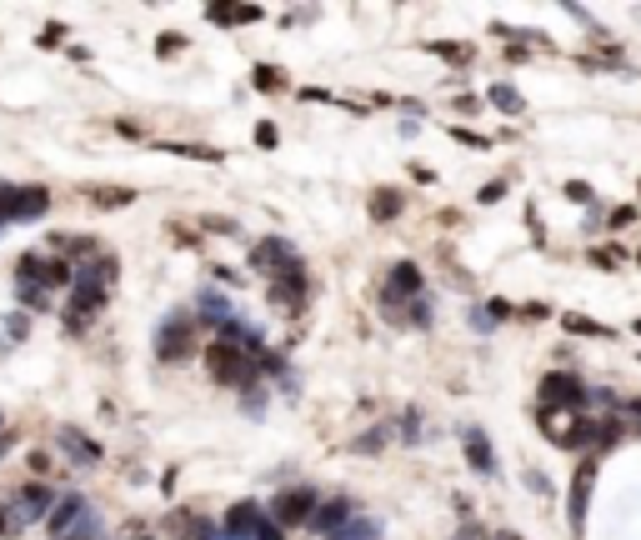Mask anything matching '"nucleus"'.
Returning <instances> with one entry per match:
<instances>
[{
	"instance_id": "obj_1",
	"label": "nucleus",
	"mask_w": 641,
	"mask_h": 540,
	"mask_svg": "<svg viewBox=\"0 0 641 540\" xmlns=\"http://www.w3.org/2000/svg\"><path fill=\"white\" fill-rule=\"evenodd\" d=\"M206 370H211L215 386H246L251 390V380L261 376V361H256L251 351H240V345H231V340H215V345H206Z\"/></svg>"
},
{
	"instance_id": "obj_2",
	"label": "nucleus",
	"mask_w": 641,
	"mask_h": 540,
	"mask_svg": "<svg viewBox=\"0 0 641 540\" xmlns=\"http://www.w3.org/2000/svg\"><path fill=\"white\" fill-rule=\"evenodd\" d=\"M190 351H196V320L176 311L156 330V355H161L165 365H176V361H190Z\"/></svg>"
},
{
	"instance_id": "obj_3",
	"label": "nucleus",
	"mask_w": 641,
	"mask_h": 540,
	"mask_svg": "<svg viewBox=\"0 0 641 540\" xmlns=\"http://www.w3.org/2000/svg\"><path fill=\"white\" fill-rule=\"evenodd\" d=\"M51 505H55V490H51V486H40V480H30V486L15 490V501H11V526H15V530L36 526L40 515H51Z\"/></svg>"
},
{
	"instance_id": "obj_4",
	"label": "nucleus",
	"mask_w": 641,
	"mask_h": 540,
	"mask_svg": "<svg viewBox=\"0 0 641 540\" xmlns=\"http://www.w3.org/2000/svg\"><path fill=\"white\" fill-rule=\"evenodd\" d=\"M311 511H316V490H311V486H291V490H281V495H276V505H271V520H276L281 530H286V526H306V520H311Z\"/></svg>"
},
{
	"instance_id": "obj_5",
	"label": "nucleus",
	"mask_w": 641,
	"mask_h": 540,
	"mask_svg": "<svg viewBox=\"0 0 641 540\" xmlns=\"http://www.w3.org/2000/svg\"><path fill=\"white\" fill-rule=\"evenodd\" d=\"M306 290H311V280H306V265H301V261H286V265L276 270L271 301H276V305H291V311H301V305H306Z\"/></svg>"
},
{
	"instance_id": "obj_6",
	"label": "nucleus",
	"mask_w": 641,
	"mask_h": 540,
	"mask_svg": "<svg viewBox=\"0 0 641 540\" xmlns=\"http://www.w3.org/2000/svg\"><path fill=\"white\" fill-rule=\"evenodd\" d=\"M541 401H546V411H581L586 405V390H581L577 376H561V370H552V376L541 380Z\"/></svg>"
},
{
	"instance_id": "obj_7",
	"label": "nucleus",
	"mask_w": 641,
	"mask_h": 540,
	"mask_svg": "<svg viewBox=\"0 0 641 540\" xmlns=\"http://www.w3.org/2000/svg\"><path fill=\"white\" fill-rule=\"evenodd\" d=\"M356 515H351V501H316V511H311V520L306 526L316 530V536H336V530H346Z\"/></svg>"
},
{
	"instance_id": "obj_8",
	"label": "nucleus",
	"mask_w": 641,
	"mask_h": 540,
	"mask_svg": "<svg viewBox=\"0 0 641 540\" xmlns=\"http://www.w3.org/2000/svg\"><path fill=\"white\" fill-rule=\"evenodd\" d=\"M86 511H90V501H86V495H76V490H71V495H61V501L51 505V515H46V526H51V536L61 540L65 530L76 526V520H80V515H86Z\"/></svg>"
},
{
	"instance_id": "obj_9",
	"label": "nucleus",
	"mask_w": 641,
	"mask_h": 540,
	"mask_svg": "<svg viewBox=\"0 0 641 540\" xmlns=\"http://www.w3.org/2000/svg\"><path fill=\"white\" fill-rule=\"evenodd\" d=\"M416 295H421V270H416L411 261L391 265V280H386V305H396V301H416Z\"/></svg>"
},
{
	"instance_id": "obj_10",
	"label": "nucleus",
	"mask_w": 641,
	"mask_h": 540,
	"mask_svg": "<svg viewBox=\"0 0 641 540\" xmlns=\"http://www.w3.org/2000/svg\"><path fill=\"white\" fill-rule=\"evenodd\" d=\"M261 520H266V515H261V505H256V501L231 505V511H226V540H251Z\"/></svg>"
},
{
	"instance_id": "obj_11",
	"label": "nucleus",
	"mask_w": 641,
	"mask_h": 540,
	"mask_svg": "<svg viewBox=\"0 0 641 540\" xmlns=\"http://www.w3.org/2000/svg\"><path fill=\"white\" fill-rule=\"evenodd\" d=\"M591 476H596V461H581L577 465V480H571V505H566V511H571V526L581 530V520H586V495H591Z\"/></svg>"
},
{
	"instance_id": "obj_12",
	"label": "nucleus",
	"mask_w": 641,
	"mask_h": 540,
	"mask_svg": "<svg viewBox=\"0 0 641 540\" xmlns=\"http://www.w3.org/2000/svg\"><path fill=\"white\" fill-rule=\"evenodd\" d=\"M55 445H61V451L71 455L76 465H96V461H101V445H96V440H86L80 430H71V426H65L61 436H55Z\"/></svg>"
},
{
	"instance_id": "obj_13",
	"label": "nucleus",
	"mask_w": 641,
	"mask_h": 540,
	"mask_svg": "<svg viewBox=\"0 0 641 540\" xmlns=\"http://www.w3.org/2000/svg\"><path fill=\"white\" fill-rule=\"evenodd\" d=\"M46 211H51V190L46 186H21V195H15V220H40Z\"/></svg>"
},
{
	"instance_id": "obj_14",
	"label": "nucleus",
	"mask_w": 641,
	"mask_h": 540,
	"mask_svg": "<svg viewBox=\"0 0 641 540\" xmlns=\"http://www.w3.org/2000/svg\"><path fill=\"white\" fill-rule=\"evenodd\" d=\"M286 261H296V255H291V245L281 236H271V240H261V245H256L251 251V265L256 270H281V265Z\"/></svg>"
},
{
	"instance_id": "obj_15",
	"label": "nucleus",
	"mask_w": 641,
	"mask_h": 540,
	"mask_svg": "<svg viewBox=\"0 0 641 540\" xmlns=\"http://www.w3.org/2000/svg\"><path fill=\"white\" fill-rule=\"evenodd\" d=\"M15 286H40L46 290V255L26 251L21 261H15Z\"/></svg>"
},
{
	"instance_id": "obj_16",
	"label": "nucleus",
	"mask_w": 641,
	"mask_h": 540,
	"mask_svg": "<svg viewBox=\"0 0 641 540\" xmlns=\"http://www.w3.org/2000/svg\"><path fill=\"white\" fill-rule=\"evenodd\" d=\"M401 205H406L401 190H376V195H371V220H396Z\"/></svg>"
},
{
	"instance_id": "obj_17",
	"label": "nucleus",
	"mask_w": 641,
	"mask_h": 540,
	"mask_svg": "<svg viewBox=\"0 0 641 540\" xmlns=\"http://www.w3.org/2000/svg\"><path fill=\"white\" fill-rule=\"evenodd\" d=\"M466 461L477 465L481 476H491V465H496V461H491V445H486L481 430H466Z\"/></svg>"
},
{
	"instance_id": "obj_18",
	"label": "nucleus",
	"mask_w": 641,
	"mask_h": 540,
	"mask_svg": "<svg viewBox=\"0 0 641 540\" xmlns=\"http://www.w3.org/2000/svg\"><path fill=\"white\" fill-rule=\"evenodd\" d=\"M61 540H101V515H96V511H86V515L76 520V526L65 530Z\"/></svg>"
},
{
	"instance_id": "obj_19",
	"label": "nucleus",
	"mask_w": 641,
	"mask_h": 540,
	"mask_svg": "<svg viewBox=\"0 0 641 540\" xmlns=\"http://www.w3.org/2000/svg\"><path fill=\"white\" fill-rule=\"evenodd\" d=\"M90 201L101 205V211H115V205H131L136 195H131L126 186H105V190H90Z\"/></svg>"
},
{
	"instance_id": "obj_20",
	"label": "nucleus",
	"mask_w": 641,
	"mask_h": 540,
	"mask_svg": "<svg viewBox=\"0 0 641 540\" xmlns=\"http://www.w3.org/2000/svg\"><path fill=\"white\" fill-rule=\"evenodd\" d=\"M561 326L571 330V336H606V326H596L586 315H561Z\"/></svg>"
},
{
	"instance_id": "obj_21",
	"label": "nucleus",
	"mask_w": 641,
	"mask_h": 540,
	"mask_svg": "<svg viewBox=\"0 0 641 540\" xmlns=\"http://www.w3.org/2000/svg\"><path fill=\"white\" fill-rule=\"evenodd\" d=\"M491 101L502 105L506 115H521V96H516L511 86H491Z\"/></svg>"
},
{
	"instance_id": "obj_22",
	"label": "nucleus",
	"mask_w": 641,
	"mask_h": 540,
	"mask_svg": "<svg viewBox=\"0 0 641 540\" xmlns=\"http://www.w3.org/2000/svg\"><path fill=\"white\" fill-rule=\"evenodd\" d=\"M281 86H286V76L276 65H256V90H281Z\"/></svg>"
},
{
	"instance_id": "obj_23",
	"label": "nucleus",
	"mask_w": 641,
	"mask_h": 540,
	"mask_svg": "<svg viewBox=\"0 0 641 540\" xmlns=\"http://www.w3.org/2000/svg\"><path fill=\"white\" fill-rule=\"evenodd\" d=\"M15 295H21L26 305H36V311H40V305H51V295H46L40 286H15Z\"/></svg>"
},
{
	"instance_id": "obj_24",
	"label": "nucleus",
	"mask_w": 641,
	"mask_h": 540,
	"mask_svg": "<svg viewBox=\"0 0 641 540\" xmlns=\"http://www.w3.org/2000/svg\"><path fill=\"white\" fill-rule=\"evenodd\" d=\"M431 51H436V55H446V61H471V46H441V40H436Z\"/></svg>"
},
{
	"instance_id": "obj_25",
	"label": "nucleus",
	"mask_w": 641,
	"mask_h": 540,
	"mask_svg": "<svg viewBox=\"0 0 641 540\" xmlns=\"http://www.w3.org/2000/svg\"><path fill=\"white\" fill-rule=\"evenodd\" d=\"M251 540H286V530L276 526V520H261V526H256V536Z\"/></svg>"
},
{
	"instance_id": "obj_26",
	"label": "nucleus",
	"mask_w": 641,
	"mask_h": 540,
	"mask_svg": "<svg viewBox=\"0 0 641 540\" xmlns=\"http://www.w3.org/2000/svg\"><path fill=\"white\" fill-rule=\"evenodd\" d=\"M406 320H411V326H426V320H431V305L416 295V301H411V315H406Z\"/></svg>"
},
{
	"instance_id": "obj_27",
	"label": "nucleus",
	"mask_w": 641,
	"mask_h": 540,
	"mask_svg": "<svg viewBox=\"0 0 641 540\" xmlns=\"http://www.w3.org/2000/svg\"><path fill=\"white\" fill-rule=\"evenodd\" d=\"M61 40H65V26H46V30H40V46H46V51H55Z\"/></svg>"
},
{
	"instance_id": "obj_28",
	"label": "nucleus",
	"mask_w": 641,
	"mask_h": 540,
	"mask_svg": "<svg viewBox=\"0 0 641 540\" xmlns=\"http://www.w3.org/2000/svg\"><path fill=\"white\" fill-rule=\"evenodd\" d=\"M502 195H506V180H491V186L481 190V201H486V205H496V201H502Z\"/></svg>"
},
{
	"instance_id": "obj_29",
	"label": "nucleus",
	"mask_w": 641,
	"mask_h": 540,
	"mask_svg": "<svg viewBox=\"0 0 641 540\" xmlns=\"http://www.w3.org/2000/svg\"><path fill=\"white\" fill-rule=\"evenodd\" d=\"M181 46H186V40H181L176 30H171V36H161V46H156V51H161V55H176Z\"/></svg>"
},
{
	"instance_id": "obj_30",
	"label": "nucleus",
	"mask_w": 641,
	"mask_h": 540,
	"mask_svg": "<svg viewBox=\"0 0 641 540\" xmlns=\"http://www.w3.org/2000/svg\"><path fill=\"white\" fill-rule=\"evenodd\" d=\"M276 126H256V145H266V151H271V145H276Z\"/></svg>"
},
{
	"instance_id": "obj_31",
	"label": "nucleus",
	"mask_w": 641,
	"mask_h": 540,
	"mask_svg": "<svg viewBox=\"0 0 641 540\" xmlns=\"http://www.w3.org/2000/svg\"><path fill=\"white\" fill-rule=\"evenodd\" d=\"M30 336V320L26 315H11V340H26Z\"/></svg>"
},
{
	"instance_id": "obj_32",
	"label": "nucleus",
	"mask_w": 641,
	"mask_h": 540,
	"mask_svg": "<svg viewBox=\"0 0 641 540\" xmlns=\"http://www.w3.org/2000/svg\"><path fill=\"white\" fill-rule=\"evenodd\" d=\"M451 136H456V140H461V145H471V151H481V145H486V140H481V136H477V130H451Z\"/></svg>"
},
{
	"instance_id": "obj_33",
	"label": "nucleus",
	"mask_w": 641,
	"mask_h": 540,
	"mask_svg": "<svg viewBox=\"0 0 641 540\" xmlns=\"http://www.w3.org/2000/svg\"><path fill=\"white\" fill-rule=\"evenodd\" d=\"M30 470H36V476H46V470H51V455H46V451H30Z\"/></svg>"
},
{
	"instance_id": "obj_34",
	"label": "nucleus",
	"mask_w": 641,
	"mask_h": 540,
	"mask_svg": "<svg viewBox=\"0 0 641 540\" xmlns=\"http://www.w3.org/2000/svg\"><path fill=\"white\" fill-rule=\"evenodd\" d=\"M566 195H571V201H581V205H586V201H591V186H581V180H571V186H566Z\"/></svg>"
},
{
	"instance_id": "obj_35",
	"label": "nucleus",
	"mask_w": 641,
	"mask_h": 540,
	"mask_svg": "<svg viewBox=\"0 0 641 540\" xmlns=\"http://www.w3.org/2000/svg\"><path fill=\"white\" fill-rule=\"evenodd\" d=\"M631 220H637V211H631V205H621V211L611 215V226H631Z\"/></svg>"
},
{
	"instance_id": "obj_36",
	"label": "nucleus",
	"mask_w": 641,
	"mask_h": 540,
	"mask_svg": "<svg viewBox=\"0 0 641 540\" xmlns=\"http://www.w3.org/2000/svg\"><path fill=\"white\" fill-rule=\"evenodd\" d=\"M0 536H15V526H11V505H0Z\"/></svg>"
},
{
	"instance_id": "obj_37",
	"label": "nucleus",
	"mask_w": 641,
	"mask_h": 540,
	"mask_svg": "<svg viewBox=\"0 0 641 540\" xmlns=\"http://www.w3.org/2000/svg\"><path fill=\"white\" fill-rule=\"evenodd\" d=\"M11 445H15V436L5 430V436H0V461H5V451H11Z\"/></svg>"
},
{
	"instance_id": "obj_38",
	"label": "nucleus",
	"mask_w": 641,
	"mask_h": 540,
	"mask_svg": "<svg viewBox=\"0 0 641 540\" xmlns=\"http://www.w3.org/2000/svg\"><path fill=\"white\" fill-rule=\"evenodd\" d=\"M631 415H637V420H641V401H631Z\"/></svg>"
},
{
	"instance_id": "obj_39",
	"label": "nucleus",
	"mask_w": 641,
	"mask_h": 540,
	"mask_svg": "<svg viewBox=\"0 0 641 540\" xmlns=\"http://www.w3.org/2000/svg\"><path fill=\"white\" fill-rule=\"evenodd\" d=\"M0 430H5V415H0Z\"/></svg>"
}]
</instances>
